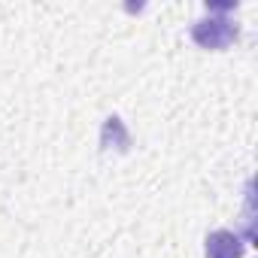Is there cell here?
I'll use <instances>...</instances> for the list:
<instances>
[{
  "label": "cell",
  "mask_w": 258,
  "mask_h": 258,
  "mask_svg": "<svg viewBox=\"0 0 258 258\" xmlns=\"http://www.w3.org/2000/svg\"><path fill=\"white\" fill-rule=\"evenodd\" d=\"M240 252H243V246L231 231H216L207 240V255L210 258H240Z\"/></svg>",
  "instance_id": "cell-2"
},
{
  "label": "cell",
  "mask_w": 258,
  "mask_h": 258,
  "mask_svg": "<svg viewBox=\"0 0 258 258\" xmlns=\"http://www.w3.org/2000/svg\"><path fill=\"white\" fill-rule=\"evenodd\" d=\"M195 40L207 49H222L234 40V28L228 22H201L195 28Z\"/></svg>",
  "instance_id": "cell-1"
}]
</instances>
